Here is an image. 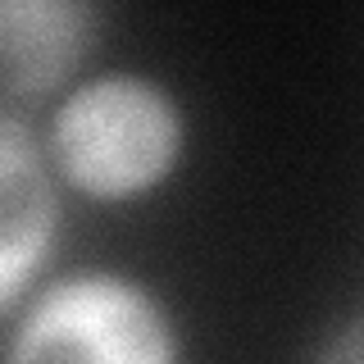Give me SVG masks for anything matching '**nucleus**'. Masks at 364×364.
Wrapping results in <instances>:
<instances>
[{"label": "nucleus", "mask_w": 364, "mask_h": 364, "mask_svg": "<svg viewBox=\"0 0 364 364\" xmlns=\"http://www.w3.org/2000/svg\"><path fill=\"white\" fill-rule=\"evenodd\" d=\"M41 141L64 196L87 205H136L178 178L187 159V105L141 68L82 73L50 105Z\"/></svg>", "instance_id": "nucleus-1"}, {"label": "nucleus", "mask_w": 364, "mask_h": 364, "mask_svg": "<svg viewBox=\"0 0 364 364\" xmlns=\"http://www.w3.org/2000/svg\"><path fill=\"white\" fill-rule=\"evenodd\" d=\"M5 364H187L178 310L128 269L50 273L9 314Z\"/></svg>", "instance_id": "nucleus-2"}, {"label": "nucleus", "mask_w": 364, "mask_h": 364, "mask_svg": "<svg viewBox=\"0 0 364 364\" xmlns=\"http://www.w3.org/2000/svg\"><path fill=\"white\" fill-rule=\"evenodd\" d=\"M64 242V187L41 128L0 105V318L50 278Z\"/></svg>", "instance_id": "nucleus-3"}, {"label": "nucleus", "mask_w": 364, "mask_h": 364, "mask_svg": "<svg viewBox=\"0 0 364 364\" xmlns=\"http://www.w3.org/2000/svg\"><path fill=\"white\" fill-rule=\"evenodd\" d=\"M100 18L87 0H0V105L60 100L96 50Z\"/></svg>", "instance_id": "nucleus-4"}, {"label": "nucleus", "mask_w": 364, "mask_h": 364, "mask_svg": "<svg viewBox=\"0 0 364 364\" xmlns=\"http://www.w3.org/2000/svg\"><path fill=\"white\" fill-rule=\"evenodd\" d=\"M310 364H364V310L328 328L323 341L314 346Z\"/></svg>", "instance_id": "nucleus-5"}]
</instances>
